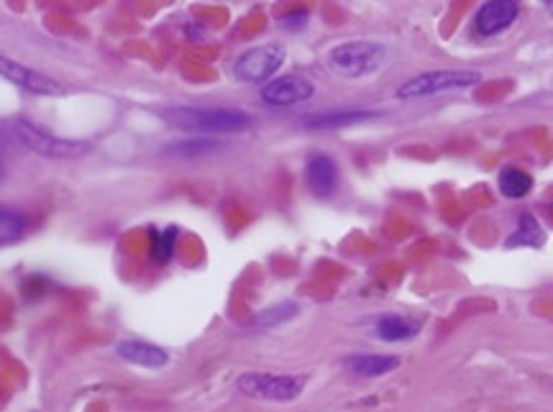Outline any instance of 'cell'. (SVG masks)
I'll use <instances>...</instances> for the list:
<instances>
[{
  "instance_id": "9c48e42d",
  "label": "cell",
  "mask_w": 553,
  "mask_h": 412,
  "mask_svg": "<svg viewBox=\"0 0 553 412\" xmlns=\"http://www.w3.org/2000/svg\"><path fill=\"white\" fill-rule=\"evenodd\" d=\"M520 16V6L513 0H495V3H484L474 16V29L479 36H497L515 24Z\"/></svg>"
},
{
  "instance_id": "5b68a950",
  "label": "cell",
  "mask_w": 553,
  "mask_h": 412,
  "mask_svg": "<svg viewBox=\"0 0 553 412\" xmlns=\"http://www.w3.org/2000/svg\"><path fill=\"white\" fill-rule=\"evenodd\" d=\"M305 389V377H295V374H262L251 372L239 379L241 395L251 397V400L264 402H290L300 397Z\"/></svg>"
},
{
  "instance_id": "5bb4252c",
  "label": "cell",
  "mask_w": 553,
  "mask_h": 412,
  "mask_svg": "<svg viewBox=\"0 0 553 412\" xmlns=\"http://www.w3.org/2000/svg\"><path fill=\"white\" fill-rule=\"evenodd\" d=\"M177 238H180V228H152L149 231V254H152L154 264H169V259L175 256Z\"/></svg>"
},
{
  "instance_id": "7402d4cb",
  "label": "cell",
  "mask_w": 553,
  "mask_h": 412,
  "mask_svg": "<svg viewBox=\"0 0 553 412\" xmlns=\"http://www.w3.org/2000/svg\"><path fill=\"white\" fill-rule=\"evenodd\" d=\"M546 8H548V11H551V13H553V3H546Z\"/></svg>"
},
{
  "instance_id": "e0dca14e",
  "label": "cell",
  "mask_w": 553,
  "mask_h": 412,
  "mask_svg": "<svg viewBox=\"0 0 553 412\" xmlns=\"http://www.w3.org/2000/svg\"><path fill=\"white\" fill-rule=\"evenodd\" d=\"M26 233V215L18 210L0 205V246L16 244Z\"/></svg>"
},
{
  "instance_id": "277c9868",
  "label": "cell",
  "mask_w": 553,
  "mask_h": 412,
  "mask_svg": "<svg viewBox=\"0 0 553 412\" xmlns=\"http://www.w3.org/2000/svg\"><path fill=\"white\" fill-rule=\"evenodd\" d=\"M13 134H16V139L21 141L26 149L47 159H80L90 151V146L85 144V141L62 139V136L49 134V131H44V128H39L36 123L29 121L13 123Z\"/></svg>"
},
{
  "instance_id": "d6986e66",
  "label": "cell",
  "mask_w": 553,
  "mask_h": 412,
  "mask_svg": "<svg viewBox=\"0 0 553 412\" xmlns=\"http://www.w3.org/2000/svg\"><path fill=\"white\" fill-rule=\"evenodd\" d=\"M541 244H543V233L533 215H523V218H520L518 233L507 238V249H513V246H541Z\"/></svg>"
},
{
  "instance_id": "3957f363",
  "label": "cell",
  "mask_w": 553,
  "mask_h": 412,
  "mask_svg": "<svg viewBox=\"0 0 553 412\" xmlns=\"http://www.w3.org/2000/svg\"><path fill=\"white\" fill-rule=\"evenodd\" d=\"M482 82V72L477 70H433L410 77L395 90L397 100H418L428 95L449 93V90H466Z\"/></svg>"
},
{
  "instance_id": "ac0fdd59",
  "label": "cell",
  "mask_w": 553,
  "mask_h": 412,
  "mask_svg": "<svg viewBox=\"0 0 553 412\" xmlns=\"http://www.w3.org/2000/svg\"><path fill=\"white\" fill-rule=\"evenodd\" d=\"M223 144L213 139H193V141H180V144H169L164 149V154L169 157H205V154H213V151L221 149Z\"/></svg>"
},
{
  "instance_id": "7c38bea8",
  "label": "cell",
  "mask_w": 553,
  "mask_h": 412,
  "mask_svg": "<svg viewBox=\"0 0 553 412\" xmlns=\"http://www.w3.org/2000/svg\"><path fill=\"white\" fill-rule=\"evenodd\" d=\"M344 366L356 377H385L392 369L400 366L397 356H382V354H354L346 356Z\"/></svg>"
},
{
  "instance_id": "ffe728a7",
  "label": "cell",
  "mask_w": 553,
  "mask_h": 412,
  "mask_svg": "<svg viewBox=\"0 0 553 412\" xmlns=\"http://www.w3.org/2000/svg\"><path fill=\"white\" fill-rule=\"evenodd\" d=\"M292 315H297L295 302H282V305H274V308L259 313L257 318L251 320V328H272V325L277 323H285Z\"/></svg>"
},
{
  "instance_id": "2e32d148",
  "label": "cell",
  "mask_w": 553,
  "mask_h": 412,
  "mask_svg": "<svg viewBox=\"0 0 553 412\" xmlns=\"http://www.w3.org/2000/svg\"><path fill=\"white\" fill-rule=\"evenodd\" d=\"M415 333H418V325L400 318V315H385V318H379L377 323V336L382 338V341H390V343L408 341V338H413Z\"/></svg>"
},
{
  "instance_id": "9a60e30c",
  "label": "cell",
  "mask_w": 553,
  "mask_h": 412,
  "mask_svg": "<svg viewBox=\"0 0 553 412\" xmlns=\"http://www.w3.org/2000/svg\"><path fill=\"white\" fill-rule=\"evenodd\" d=\"M497 185H500V192L505 198L520 200L533 190V177L518 167H505L500 172V177H497Z\"/></svg>"
},
{
  "instance_id": "30bf717a",
  "label": "cell",
  "mask_w": 553,
  "mask_h": 412,
  "mask_svg": "<svg viewBox=\"0 0 553 412\" xmlns=\"http://www.w3.org/2000/svg\"><path fill=\"white\" fill-rule=\"evenodd\" d=\"M305 182L315 198H331L338 187V164L328 154H310L305 162Z\"/></svg>"
},
{
  "instance_id": "52a82bcc",
  "label": "cell",
  "mask_w": 553,
  "mask_h": 412,
  "mask_svg": "<svg viewBox=\"0 0 553 412\" xmlns=\"http://www.w3.org/2000/svg\"><path fill=\"white\" fill-rule=\"evenodd\" d=\"M315 95L313 82L300 75L274 77L267 85H262V100L272 108H290V105L305 103Z\"/></svg>"
},
{
  "instance_id": "7a4b0ae2",
  "label": "cell",
  "mask_w": 553,
  "mask_h": 412,
  "mask_svg": "<svg viewBox=\"0 0 553 412\" xmlns=\"http://www.w3.org/2000/svg\"><path fill=\"white\" fill-rule=\"evenodd\" d=\"M387 59V49L377 41H344L328 52V70L346 80L367 77L377 72Z\"/></svg>"
},
{
  "instance_id": "6da1fadb",
  "label": "cell",
  "mask_w": 553,
  "mask_h": 412,
  "mask_svg": "<svg viewBox=\"0 0 553 412\" xmlns=\"http://www.w3.org/2000/svg\"><path fill=\"white\" fill-rule=\"evenodd\" d=\"M162 118L169 126L195 134H239L254 123L249 113L236 108H187V105L167 108L162 111Z\"/></svg>"
},
{
  "instance_id": "8fae6325",
  "label": "cell",
  "mask_w": 553,
  "mask_h": 412,
  "mask_svg": "<svg viewBox=\"0 0 553 412\" xmlns=\"http://www.w3.org/2000/svg\"><path fill=\"white\" fill-rule=\"evenodd\" d=\"M116 351L123 361H129L134 366H144V369H162L169 361L167 351L146 341H121Z\"/></svg>"
},
{
  "instance_id": "4fadbf2b",
  "label": "cell",
  "mask_w": 553,
  "mask_h": 412,
  "mask_svg": "<svg viewBox=\"0 0 553 412\" xmlns=\"http://www.w3.org/2000/svg\"><path fill=\"white\" fill-rule=\"evenodd\" d=\"M369 118H377L374 111H361V108H349V111H328V113H315V116L305 118V126L308 128H344V126H356L361 121H369Z\"/></svg>"
},
{
  "instance_id": "ba28073f",
  "label": "cell",
  "mask_w": 553,
  "mask_h": 412,
  "mask_svg": "<svg viewBox=\"0 0 553 412\" xmlns=\"http://www.w3.org/2000/svg\"><path fill=\"white\" fill-rule=\"evenodd\" d=\"M0 77H6L8 82L34 95H62V90H65L54 77L31 70L26 64L3 57V54H0Z\"/></svg>"
},
{
  "instance_id": "44dd1931",
  "label": "cell",
  "mask_w": 553,
  "mask_h": 412,
  "mask_svg": "<svg viewBox=\"0 0 553 412\" xmlns=\"http://www.w3.org/2000/svg\"><path fill=\"white\" fill-rule=\"evenodd\" d=\"M3 172H6V167H3V159H0V177H3Z\"/></svg>"
},
{
  "instance_id": "8992f818",
  "label": "cell",
  "mask_w": 553,
  "mask_h": 412,
  "mask_svg": "<svg viewBox=\"0 0 553 412\" xmlns=\"http://www.w3.org/2000/svg\"><path fill=\"white\" fill-rule=\"evenodd\" d=\"M285 62V49L280 44H262V47L246 49L236 64H233V75L236 80L249 82V85H267L274 80Z\"/></svg>"
}]
</instances>
